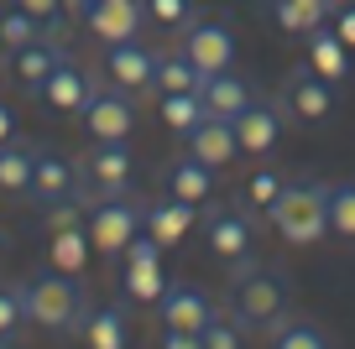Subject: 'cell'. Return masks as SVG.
<instances>
[{
	"mask_svg": "<svg viewBox=\"0 0 355 349\" xmlns=\"http://www.w3.org/2000/svg\"><path fill=\"white\" fill-rule=\"evenodd\" d=\"M21 313H26V323H37V328H47V334H73V328H84V318H89V292H84V282L78 276H68V271H37V276H26L21 287Z\"/></svg>",
	"mask_w": 355,
	"mask_h": 349,
	"instance_id": "1",
	"label": "cell"
},
{
	"mask_svg": "<svg viewBox=\"0 0 355 349\" xmlns=\"http://www.w3.org/2000/svg\"><path fill=\"white\" fill-rule=\"evenodd\" d=\"M288 303H293L288 271L261 266V261H241V266H235V276H230V318L241 328H272V323H282Z\"/></svg>",
	"mask_w": 355,
	"mask_h": 349,
	"instance_id": "2",
	"label": "cell"
},
{
	"mask_svg": "<svg viewBox=\"0 0 355 349\" xmlns=\"http://www.w3.org/2000/svg\"><path fill=\"white\" fill-rule=\"evenodd\" d=\"M266 224L288 245H319L329 219H324V188L319 183H282V193L266 204Z\"/></svg>",
	"mask_w": 355,
	"mask_h": 349,
	"instance_id": "3",
	"label": "cell"
},
{
	"mask_svg": "<svg viewBox=\"0 0 355 349\" xmlns=\"http://www.w3.org/2000/svg\"><path fill=\"white\" fill-rule=\"evenodd\" d=\"M136 183V156L125 141H94L78 156V193L94 204V198H121Z\"/></svg>",
	"mask_w": 355,
	"mask_h": 349,
	"instance_id": "4",
	"label": "cell"
},
{
	"mask_svg": "<svg viewBox=\"0 0 355 349\" xmlns=\"http://www.w3.org/2000/svg\"><path fill=\"white\" fill-rule=\"evenodd\" d=\"M84 229H89V245H94L100 256H121L125 245L146 229V208L136 204L131 193H121V198H94V204H89V214H84Z\"/></svg>",
	"mask_w": 355,
	"mask_h": 349,
	"instance_id": "5",
	"label": "cell"
},
{
	"mask_svg": "<svg viewBox=\"0 0 355 349\" xmlns=\"http://www.w3.org/2000/svg\"><path fill=\"white\" fill-rule=\"evenodd\" d=\"M121 292L131 297V303H157V297L167 292V276H162V245H157L146 229L121 251Z\"/></svg>",
	"mask_w": 355,
	"mask_h": 349,
	"instance_id": "6",
	"label": "cell"
},
{
	"mask_svg": "<svg viewBox=\"0 0 355 349\" xmlns=\"http://www.w3.org/2000/svg\"><path fill=\"white\" fill-rule=\"evenodd\" d=\"M78 115H84L89 141H125L136 131V105H131L125 89H94Z\"/></svg>",
	"mask_w": 355,
	"mask_h": 349,
	"instance_id": "7",
	"label": "cell"
},
{
	"mask_svg": "<svg viewBox=\"0 0 355 349\" xmlns=\"http://www.w3.org/2000/svg\"><path fill=\"white\" fill-rule=\"evenodd\" d=\"M183 53L193 57V68H199L204 78L209 73H225V68H230V57H235V37H230V26L225 21H214V16H193L189 26H183Z\"/></svg>",
	"mask_w": 355,
	"mask_h": 349,
	"instance_id": "8",
	"label": "cell"
},
{
	"mask_svg": "<svg viewBox=\"0 0 355 349\" xmlns=\"http://www.w3.org/2000/svg\"><path fill=\"white\" fill-rule=\"evenodd\" d=\"M141 21H146L141 0H89V11H84L89 37H100L105 47L110 42H136Z\"/></svg>",
	"mask_w": 355,
	"mask_h": 349,
	"instance_id": "9",
	"label": "cell"
},
{
	"mask_svg": "<svg viewBox=\"0 0 355 349\" xmlns=\"http://www.w3.org/2000/svg\"><path fill=\"white\" fill-rule=\"evenodd\" d=\"M204 240L225 266L251 261V219L235 208H204Z\"/></svg>",
	"mask_w": 355,
	"mask_h": 349,
	"instance_id": "10",
	"label": "cell"
},
{
	"mask_svg": "<svg viewBox=\"0 0 355 349\" xmlns=\"http://www.w3.org/2000/svg\"><path fill=\"white\" fill-rule=\"evenodd\" d=\"M157 313H162V328H183V334H199L214 318V303L199 292L193 282H167V292L157 297Z\"/></svg>",
	"mask_w": 355,
	"mask_h": 349,
	"instance_id": "11",
	"label": "cell"
},
{
	"mask_svg": "<svg viewBox=\"0 0 355 349\" xmlns=\"http://www.w3.org/2000/svg\"><path fill=\"white\" fill-rule=\"evenodd\" d=\"M89 94H94V84H89V73L73 57H63V63L42 78V89H37V99H42L53 115H78V109L89 105Z\"/></svg>",
	"mask_w": 355,
	"mask_h": 349,
	"instance_id": "12",
	"label": "cell"
},
{
	"mask_svg": "<svg viewBox=\"0 0 355 349\" xmlns=\"http://www.w3.org/2000/svg\"><path fill=\"white\" fill-rule=\"evenodd\" d=\"M78 193V162H68L63 152L53 146H37V162H32V198L37 204H63V198Z\"/></svg>",
	"mask_w": 355,
	"mask_h": 349,
	"instance_id": "13",
	"label": "cell"
},
{
	"mask_svg": "<svg viewBox=\"0 0 355 349\" xmlns=\"http://www.w3.org/2000/svg\"><path fill=\"white\" fill-rule=\"evenodd\" d=\"M282 94H288V109L298 120H329L334 115V84L324 73H313L309 63L288 73V89H282Z\"/></svg>",
	"mask_w": 355,
	"mask_h": 349,
	"instance_id": "14",
	"label": "cell"
},
{
	"mask_svg": "<svg viewBox=\"0 0 355 349\" xmlns=\"http://www.w3.org/2000/svg\"><path fill=\"white\" fill-rule=\"evenodd\" d=\"M230 125H235L241 152L261 156V152H272V146H277V136H282V109L272 105V99H251V105H245Z\"/></svg>",
	"mask_w": 355,
	"mask_h": 349,
	"instance_id": "15",
	"label": "cell"
},
{
	"mask_svg": "<svg viewBox=\"0 0 355 349\" xmlns=\"http://www.w3.org/2000/svg\"><path fill=\"white\" fill-rule=\"evenodd\" d=\"M152 68H157V57L146 53V47H136V42H110L105 47V73H110V84L125 89V94H146V89H152Z\"/></svg>",
	"mask_w": 355,
	"mask_h": 349,
	"instance_id": "16",
	"label": "cell"
},
{
	"mask_svg": "<svg viewBox=\"0 0 355 349\" xmlns=\"http://www.w3.org/2000/svg\"><path fill=\"white\" fill-rule=\"evenodd\" d=\"M183 141H189V156H199V162L214 167V172H220V167H230L235 152H241V141H235V125L220 120V115H204V120L193 125Z\"/></svg>",
	"mask_w": 355,
	"mask_h": 349,
	"instance_id": "17",
	"label": "cell"
},
{
	"mask_svg": "<svg viewBox=\"0 0 355 349\" xmlns=\"http://www.w3.org/2000/svg\"><path fill=\"white\" fill-rule=\"evenodd\" d=\"M199 99H204V115H220V120H235V115H241V109L256 99V89L245 84V78H235L230 68H225V73H209V78L199 84Z\"/></svg>",
	"mask_w": 355,
	"mask_h": 349,
	"instance_id": "18",
	"label": "cell"
},
{
	"mask_svg": "<svg viewBox=\"0 0 355 349\" xmlns=\"http://www.w3.org/2000/svg\"><path fill=\"white\" fill-rule=\"evenodd\" d=\"M63 57H68V53L53 42V37H37V42H26V47H16V53H6V63H11V73H16V84H21V89H42V78L53 73Z\"/></svg>",
	"mask_w": 355,
	"mask_h": 349,
	"instance_id": "19",
	"label": "cell"
},
{
	"mask_svg": "<svg viewBox=\"0 0 355 349\" xmlns=\"http://www.w3.org/2000/svg\"><path fill=\"white\" fill-rule=\"evenodd\" d=\"M309 68L324 73L329 84H345V78H350V47L340 42V32H334L329 21L309 32Z\"/></svg>",
	"mask_w": 355,
	"mask_h": 349,
	"instance_id": "20",
	"label": "cell"
},
{
	"mask_svg": "<svg viewBox=\"0 0 355 349\" xmlns=\"http://www.w3.org/2000/svg\"><path fill=\"white\" fill-rule=\"evenodd\" d=\"M193 219H199V204H183V198H173V193H167L162 204H152V208H146V235H152V240L167 251V245H178L183 235H189V224H193Z\"/></svg>",
	"mask_w": 355,
	"mask_h": 349,
	"instance_id": "21",
	"label": "cell"
},
{
	"mask_svg": "<svg viewBox=\"0 0 355 349\" xmlns=\"http://www.w3.org/2000/svg\"><path fill=\"white\" fill-rule=\"evenodd\" d=\"M162 183H167V193H173V198L204 208V204H209V193H214V167H204L199 156H178V162L162 172Z\"/></svg>",
	"mask_w": 355,
	"mask_h": 349,
	"instance_id": "22",
	"label": "cell"
},
{
	"mask_svg": "<svg viewBox=\"0 0 355 349\" xmlns=\"http://www.w3.org/2000/svg\"><path fill=\"white\" fill-rule=\"evenodd\" d=\"M204 73L193 68V57L183 47L173 53H157V68H152V94H199Z\"/></svg>",
	"mask_w": 355,
	"mask_h": 349,
	"instance_id": "23",
	"label": "cell"
},
{
	"mask_svg": "<svg viewBox=\"0 0 355 349\" xmlns=\"http://www.w3.org/2000/svg\"><path fill=\"white\" fill-rule=\"evenodd\" d=\"M84 344L89 349H125L131 344V323H125V307H115V303H105V307H89V318H84Z\"/></svg>",
	"mask_w": 355,
	"mask_h": 349,
	"instance_id": "24",
	"label": "cell"
},
{
	"mask_svg": "<svg viewBox=\"0 0 355 349\" xmlns=\"http://www.w3.org/2000/svg\"><path fill=\"white\" fill-rule=\"evenodd\" d=\"M89 256H94V245H89L84 224H68V229H53V235H47V261H53V271L78 276L89 266Z\"/></svg>",
	"mask_w": 355,
	"mask_h": 349,
	"instance_id": "25",
	"label": "cell"
},
{
	"mask_svg": "<svg viewBox=\"0 0 355 349\" xmlns=\"http://www.w3.org/2000/svg\"><path fill=\"white\" fill-rule=\"evenodd\" d=\"M32 162H37V146L11 141L0 146V193H32Z\"/></svg>",
	"mask_w": 355,
	"mask_h": 349,
	"instance_id": "26",
	"label": "cell"
},
{
	"mask_svg": "<svg viewBox=\"0 0 355 349\" xmlns=\"http://www.w3.org/2000/svg\"><path fill=\"white\" fill-rule=\"evenodd\" d=\"M272 21H277L282 32L309 37L313 26L329 21V0H277V6H272Z\"/></svg>",
	"mask_w": 355,
	"mask_h": 349,
	"instance_id": "27",
	"label": "cell"
},
{
	"mask_svg": "<svg viewBox=\"0 0 355 349\" xmlns=\"http://www.w3.org/2000/svg\"><path fill=\"white\" fill-rule=\"evenodd\" d=\"M157 115H162L167 131L189 136L193 125L204 120V99H199V94H157Z\"/></svg>",
	"mask_w": 355,
	"mask_h": 349,
	"instance_id": "28",
	"label": "cell"
},
{
	"mask_svg": "<svg viewBox=\"0 0 355 349\" xmlns=\"http://www.w3.org/2000/svg\"><path fill=\"white\" fill-rule=\"evenodd\" d=\"M324 219H329V235L355 240V183H329L324 188Z\"/></svg>",
	"mask_w": 355,
	"mask_h": 349,
	"instance_id": "29",
	"label": "cell"
},
{
	"mask_svg": "<svg viewBox=\"0 0 355 349\" xmlns=\"http://www.w3.org/2000/svg\"><path fill=\"white\" fill-rule=\"evenodd\" d=\"M272 349H329V334L309 318H282L272 323Z\"/></svg>",
	"mask_w": 355,
	"mask_h": 349,
	"instance_id": "30",
	"label": "cell"
},
{
	"mask_svg": "<svg viewBox=\"0 0 355 349\" xmlns=\"http://www.w3.org/2000/svg\"><path fill=\"white\" fill-rule=\"evenodd\" d=\"M42 37V21H37L32 11H21V6H0V47L6 53H16V47H26V42H37Z\"/></svg>",
	"mask_w": 355,
	"mask_h": 349,
	"instance_id": "31",
	"label": "cell"
},
{
	"mask_svg": "<svg viewBox=\"0 0 355 349\" xmlns=\"http://www.w3.org/2000/svg\"><path fill=\"white\" fill-rule=\"evenodd\" d=\"M141 11H146V21L152 26H189L193 16V0H141Z\"/></svg>",
	"mask_w": 355,
	"mask_h": 349,
	"instance_id": "32",
	"label": "cell"
},
{
	"mask_svg": "<svg viewBox=\"0 0 355 349\" xmlns=\"http://www.w3.org/2000/svg\"><path fill=\"white\" fill-rule=\"evenodd\" d=\"M199 344L204 349H241V323L230 313H214L209 323L199 328Z\"/></svg>",
	"mask_w": 355,
	"mask_h": 349,
	"instance_id": "33",
	"label": "cell"
},
{
	"mask_svg": "<svg viewBox=\"0 0 355 349\" xmlns=\"http://www.w3.org/2000/svg\"><path fill=\"white\" fill-rule=\"evenodd\" d=\"M282 193V172H251V183H245V198H251V208H261L266 214V204Z\"/></svg>",
	"mask_w": 355,
	"mask_h": 349,
	"instance_id": "34",
	"label": "cell"
},
{
	"mask_svg": "<svg viewBox=\"0 0 355 349\" xmlns=\"http://www.w3.org/2000/svg\"><path fill=\"white\" fill-rule=\"evenodd\" d=\"M21 323H26V313H21V292H16V287H0V339L16 334Z\"/></svg>",
	"mask_w": 355,
	"mask_h": 349,
	"instance_id": "35",
	"label": "cell"
},
{
	"mask_svg": "<svg viewBox=\"0 0 355 349\" xmlns=\"http://www.w3.org/2000/svg\"><path fill=\"white\" fill-rule=\"evenodd\" d=\"M16 6H21V11H32L37 21H42V32H47V37L63 26V0H16Z\"/></svg>",
	"mask_w": 355,
	"mask_h": 349,
	"instance_id": "36",
	"label": "cell"
},
{
	"mask_svg": "<svg viewBox=\"0 0 355 349\" xmlns=\"http://www.w3.org/2000/svg\"><path fill=\"white\" fill-rule=\"evenodd\" d=\"M329 26L340 32V42H345V47H355V0H350V6H340V11L329 16Z\"/></svg>",
	"mask_w": 355,
	"mask_h": 349,
	"instance_id": "37",
	"label": "cell"
},
{
	"mask_svg": "<svg viewBox=\"0 0 355 349\" xmlns=\"http://www.w3.org/2000/svg\"><path fill=\"white\" fill-rule=\"evenodd\" d=\"M162 349H204V344H199V334H183V328H167Z\"/></svg>",
	"mask_w": 355,
	"mask_h": 349,
	"instance_id": "38",
	"label": "cell"
},
{
	"mask_svg": "<svg viewBox=\"0 0 355 349\" xmlns=\"http://www.w3.org/2000/svg\"><path fill=\"white\" fill-rule=\"evenodd\" d=\"M11 136H16V109L6 105V99H0V146L11 141Z\"/></svg>",
	"mask_w": 355,
	"mask_h": 349,
	"instance_id": "39",
	"label": "cell"
},
{
	"mask_svg": "<svg viewBox=\"0 0 355 349\" xmlns=\"http://www.w3.org/2000/svg\"><path fill=\"white\" fill-rule=\"evenodd\" d=\"M340 6H350V0H329V16H334V11H340Z\"/></svg>",
	"mask_w": 355,
	"mask_h": 349,
	"instance_id": "40",
	"label": "cell"
},
{
	"mask_svg": "<svg viewBox=\"0 0 355 349\" xmlns=\"http://www.w3.org/2000/svg\"><path fill=\"white\" fill-rule=\"evenodd\" d=\"M0 256H6V235H0Z\"/></svg>",
	"mask_w": 355,
	"mask_h": 349,
	"instance_id": "41",
	"label": "cell"
},
{
	"mask_svg": "<svg viewBox=\"0 0 355 349\" xmlns=\"http://www.w3.org/2000/svg\"><path fill=\"white\" fill-rule=\"evenodd\" d=\"M0 349H11V344H6V339H0Z\"/></svg>",
	"mask_w": 355,
	"mask_h": 349,
	"instance_id": "42",
	"label": "cell"
}]
</instances>
